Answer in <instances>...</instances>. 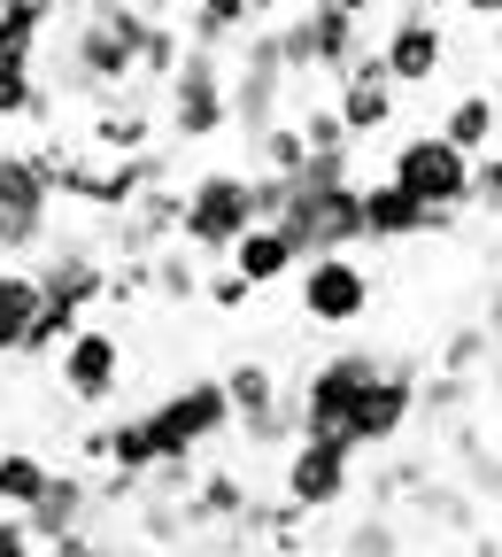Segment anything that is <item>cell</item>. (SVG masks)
Returning <instances> with one entry per match:
<instances>
[{"mask_svg": "<svg viewBox=\"0 0 502 557\" xmlns=\"http://www.w3.org/2000/svg\"><path fill=\"white\" fill-rule=\"evenodd\" d=\"M54 101H62V94L39 78L32 62H0V124H47Z\"/></svg>", "mask_w": 502, "mask_h": 557, "instance_id": "26", "label": "cell"}, {"mask_svg": "<svg viewBox=\"0 0 502 557\" xmlns=\"http://www.w3.org/2000/svg\"><path fill=\"white\" fill-rule=\"evenodd\" d=\"M310 163V139H302V124L286 116V124H271L255 148H248V171H271V178H294Z\"/></svg>", "mask_w": 502, "mask_h": 557, "instance_id": "32", "label": "cell"}, {"mask_svg": "<svg viewBox=\"0 0 502 557\" xmlns=\"http://www.w3.org/2000/svg\"><path fill=\"white\" fill-rule=\"evenodd\" d=\"M372 47H379V62H387L394 94H417V86L449 78V62H456L449 24H441V16H425V9H410V0H394V9H387V32H379Z\"/></svg>", "mask_w": 502, "mask_h": 557, "instance_id": "11", "label": "cell"}, {"mask_svg": "<svg viewBox=\"0 0 502 557\" xmlns=\"http://www.w3.org/2000/svg\"><path fill=\"white\" fill-rule=\"evenodd\" d=\"M387 178L402 194H417L425 209H449V218L472 209V156H456L441 132H402L387 148Z\"/></svg>", "mask_w": 502, "mask_h": 557, "instance_id": "10", "label": "cell"}, {"mask_svg": "<svg viewBox=\"0 0 502 557\" xmlns=\"http://www.w3.org/2000/svg\"><path fill=\"white\" fill-rule=\"evenodd\" d=\"M278 233L310 256H355L364 248V178H340V186H310L294 178L286 186V209H278Z\"/></svg>", "mask_w": 502, "mask_h": 557, "instance_id": "3", "label": "cell"}, {"mask_svg": "<svg viewBox=\"0 0 502 557\" xmlns=\"http://www.w3.org/2000/svg\"><path fill=\"white\" fill-rule=\"evenodd\" d=\"M225 94H233V132L248 139V148H255L271 124H286V101H294V70H286L278 24H263V32L240 39V54L225 62Z\"/></svg>", "mask_w": 502, "mask_h": 557, "instance_id": "2", "label": "cell"}, {"mask_svg": "<svg viewBox=\"0 0 502 557\" xmlns=\"http://www.w3.org/2000/svg\"><path fill=\"white\" fill-rule=\"evenodd\" d=\"M0 9H9V0H0Z\"/></svg>", "mask_w": 502, "mask_h": 557, "instance_id": "46", "label": "cell"}, {"mask_svg": "<svg viewBox=\"0 0 502 557\" xmlns=\"http://www.w3.org/2000/svg\"><path fill=\"white\" fill-rule=\"evenodd\" d=\"M148 295H163V302H201V256L193 248H155L148 256Z\"/></svg>", "mask_w": 502, "mask_h": 557, "instance_id": "29", "label": "cell"}, {"mask_svg": "<svg viewBox=\"0 0 502 557\" xmlns=\"http://www.w3.org/2000/svg\"><path fill=\"white\" fill-rule=\"evenodd\" d=\"M32 278H39V295L54 310H78V318L109 302V256H101V240H47L32 256Z\"/></svg>", "mask_w": 502, "mask_h": 557, "instance_id": "14", "label": "cell"}, {"mask_svg": "<svg viewBox=\"0 0 502 557\" xmlns=\"http://www.w3.org/2000/svg\"><path fill=\"white\" fill-rule=\"evenodd\" d=\"M54 178H47V163H39V148H0V218L16 225V248H24V263L54 240Z\"/></svg>", "mask_w": 502, "mask_h": 557, "instance_id": "12", "label": "cell"}, {"mask_svg": "<svg viewBox=\"0 0 502 557\" xmlns=\"http://www.w3.org/2000/svg\"><path fill=\"white\" fill-rule=\"evenodd\" d=\"M163 132L178 139V148H201V139L233 132V94H225V54L209 47H186L178 78L163 86Z\"/></svg>", "mask_w": 502, "mask_h": 557, "instance_id": "6", "label": "cell"}, {"mask_svg": "<svg viewBox=\"0 0 502 557\" xmlns=\"http://www.w3.org/2000/svg\"><path fill=\"white\" fill-rule=\"evenodd\" d=\"M78 310H54V302H39V318H32V333H24V348H16V364H54L70 341H78Z\"/></svg>", "mask_w": 502, "mask_h": 557, "instance_id": "31", "label": "cell"}, {"mask_svg": "<svg viewBox=\"0 0 502 557\" xmlns=\"http://www.w3.org/2000/svg\"><path fill=\"white\" fill-rule=\"evenodd\" d=\"M47 557H124V549H116L109 534H93V527H78V534H62V542H54Z\"/></svg>", "mask_w": 502, "mask_h": 557, "instance_id": "40", "label": "cell"}, {"mask_svg": "<svg viewBox=\"0 0 502 557\" xmlns=\"http://www.w3.org/2000/svg\"><path fill=\"white\" fill-rule=\"evenodd\" d=\"M487 357V325H464L456 341H449V357H441V372H464L472 380V364Z\"/></svg>", "mask_w": 502, "mask_h": 557, "instance_id": "39", "label": "cell"}, {"mask_svg": "<svg viewBox=\"0 0 502 557\" xmlns=\"http://www.w3.org/2000/svg\"><path fill=\"white\" fill-rule=\"evenodd\" d=\"M93 511H101V504H93V480H86V472H54V480L39 487V504L24 511V527H32L39 549H54L62 534L93 527Z\"/></svg>", "mask_w": 502, "mask_h": 557, "instance_id": "20", "label": "cell"}, {"mask_svg": "<svg viewBox=\"0 0 502 557\" xmlns=\"http://www.w3.org/2000/svg\"><path fill=\"white\" fill-rule=\"evenodd\" d=\"M225 271H240V278H248V295H263V287H286V278L302 271V248L286 240L278 225H248L240 248L225 256Z\"/></svg>", "mask_w": 502, "mask_h": 557, "instance_id": "21", "label": "cell"}, {"mask_svg": "<svg viewBox=\"0 0 502 557\" xmlns=\"http://www.w3.org/2000/svg\"><path fill=\"white\" fill-rule=\"evenodd\" d=\"M464 403H472V380H464V372H441V380L417 387V410H425V418H456Z\"/></svg>", "mask_w": 502, "mask_h": 557, "instance_id": "35", "label": "cell"}, {"mask_svg": "<svg viewBox=\"0 0 502 557\" xmlns=\"http://www.w3.org/2000/svg\"><path fill=\"white\" fill-rule=\"evenodd\" d=\"M148 426H155L163 465H171V457H201L209 442H225V434H233L225 380H217V372H193V380H178L163 403H148Z\"/></svg>", "mask_w": 502, "mask_h": 557, "instance_id": "7", "label": "cell"}, {"mask_svg": "<svg viewBox=\"0 0 502 557\" xmlns=\"http://www.w3.org/2000/svg\"><path fill=\"white\" fill-rule=\"evenodd\" d=\"M379 372H387V364L372 357V348H332V357H317L310 380L294 387V403H302V442H340L348 410L364 403V387H372ZM340 449H348V442H340Z\"/></svg>", "mask_w": 502, "mask_h": 557, "instance_id": "8", "label": "cell"}, {"mask_svg": "<svg viewBox=\"0 0 502 557\" xmlns=\"http://www.w3.org/2000/svg\"><path fill=\"white\" fill-rule=\"evenodd\" d=\"M348 557H402V527L394 519H355L348 527Z\"/></svg>", "mask_w": 502, "mask_h": 557, "instance_id": "36", "label": "cell"}, {"mask_svg": "<svg viewBox=\"0 0 502 557\" xmlns=\"http://www.w3.org/2000/svg\"><path fill=\"white\" fill-rule=\"evenodd\" d=\"M332 116L348 124L355 148H372V139H387V124H402V94H394V78H387L379 47H372L364 62H348V78L332 86Z\"/></svg>", "mask_w": 502, "mask_h": 557, "instance_id": "16", "label": "cell"}, {"mask_svg": "<svg viewBox=\"0 0 502 557\" xmlns=\"http://www.w3.org/2000/svg\"><path fill=\"white\" fill-rule=\"evenodd\" d=\"M286 116L302 124V139H310V156H348V148H355V139H348V124L332 116V101H310V109H286Z\"/></svg>", "mask_w": 502, "mask_h": 557, "instance_id": "33", "label": "cell"}, {"mask_svg": "<svg viewBox=\"0 0 502 557\" xmlns=\"http://www.w3.org/2000/svg\"><path fill=\"white\" fill-rule=\"evenodd\" d=\"M248 511H255V496H248L240 472H201L193 496H186V519L193 527H248Z\"/></svg>", "mask_w": 502, "mask_h": 557, "instance_id": "23", "label": "cell"}, {"mask_svg": "<svg viewBox=\"0 0 502 557\" xmlns=\"http://www.w3.org/2000/svg\"><path fill=\"white\" fill-rule=\"evenodd\" d=\"M178 62H186V32H178V16H155L148 24V39H139V78L131 86H171L178 78Z\"/></svg>", "mask_w": 502, "mask_h": 557, "instance_id": "28", "label": "cell"}, {"mask_svg": "<svg viewBox=\"0 0 502 557\" xmlns=\"http://www.w3.org/2000/svg\"><path fill=\"white\" fill-rule=\"evenodd\" d=\"M278 47H286V70H294V86L302 78H348V62H364L372 54V24H355L340 16L332 0H302L294 16H278Z\"/></svg>", "mask_w": 502, "mask_h": 557, "instance_id": "4", "label": "cell"}, {"mask_svg": "<svg viewBox=\"0 0 502 557\" xmlns=\"http://www.w3.org/2000/svg\"><path fill=\"white\" fill-rule=\"evenodd\" d=\"M62 62H54V94L70 101H109L139 78V39H148V16L131 9V0H78V16L62 32Z\"/></svg>", "mask_w": 502, "mask_h": 557, "instance_id": "1", "label": "cell"}, {"mask_svg": "<svg viewBox=\"0 0 502 557\" xmlns=\"http://www.w3.org/2000/svg\"><path fill=\"white\" fill-rule=\"evenodd\" d=\"M372 302H379V278H372L364 256H310V263L294 271V310H302L310 325H325V333L364 325Z\"/></svg>", "mask_w": 502, "mask_h": 557, "instance_id": "9", "label": "cell"}, {"mask_svg": "<svg viewBox=\"0 0 502 557\" xmlns=\"http://www.w3.org/2000/svg\"><path fill=\"white\" fill-rule=\"evenodd\" d=\"M217 380H225V403H233V426H240V418H263V410L286 395V387H278V372H271L263 357H240V364H225Z\"/></svg>", "mask_w": 502, "mask_h": 557, "instance_id": "27", "label": "cell"}, {"mask_svg": "<svg viewBox=\"0 0 502 557\" xmlns=\"http://www.w3.org/2000/svg\"><path fill=\"white\" fill-rule=\"evenodd\" d=\"M348 496H355V449H340V442H294L286 449L278 504H294L302 519H317V511H332Z\"/></svg>", "mask_w": 502, "mask_h": 557, "instance_id": "15", "label": "cell"}, {"mask_svg": "<svg viewBox=\"0 0 502 557\" xmlns=\"http://www.w3.org/2000/svg\"><path fill=\"white\" fill-rule=\"evenodd\" d=\"M332 9L355 16V24H379V16H387V0H332Z\"/></svg>", "mask_w": 502, "mask_h": 557, "instance_id": "42", "label": "cell"}, {"mask_svg": "<svg viewBox=\"0 0 502 557\" xmlns=\"http://www.w3.org/2000/svg\"><path fill=\"white\" fill-rule=\"evenodd\" d=\"M39 278H32V263H0V357H16L24 348V333H32V318H39Z\"/></svg>", "mask_w": 502, "mask_h": 557, "instance_id": "25", "label": "cell"}, {"mask_svg": "<svg viewBox=\"0 0 502 557\" xmlns=\"http://www.w3.org/2000/svg\"><path fill=\"white\" fill-rule=\"evenodd\" d=\"M464 16H479V24H494V32H502V0H464Z\"/></svg>", "mask_w": 502, "mask_h": 557, "instance_id": "43", "label": "cell"}, {"mask_svg": "<svg viewBox=\"0 0 502 557\" xmlns=\"http://www.w3.org/2000/svg\"><path fill=\"white\" fill-rule=\"evenodd\" d=\"M0 263H24V248H16V225L0 218Z\"/></svg>", "mask_w": 502, "mask_h": 557, "instance_id": "45", "label": "cell"}, {"mask_svg": "<svg viewBox=\"0 0 502 557\" xmlns=\"http://www.w3.org/2000/svg\"><path fill=\"white\" fill-rule=\"evenodd\" d=\"M456 218L449 209H425L417 194H402L394 178H372L364 186V240L372 248H410V240H434V233H449Z\"/></svg>", "mask_w": 502, "mask_h": 557, "instance_id": "19", "label": "cell"}, {"mask_svg": "<svg viewBox=\"0 0 502 557\" xmlns=\"http://www.w3.org/2000/svg\"><path fill=\"white\" fill-rule=\"evenodd\" d=\"M201 302H209V310H248V278H240V271H209V278H201Z\"/></svg>", "mask_w": 502, "mask_h": 557, "instance_id": "38", "label": "cell"}, {"mask_svg": "<svg viewBox=\"0 0 502 557\" xmlns=\"http://www.w3.org/2000/svg\"><path fill=\"white\" fill-rule=\"evenodd\" d=\"M410 418H417V372H410V364H387V372L364 387V403L348 410L340 442H348L355 457H379V449H394V442L410 434Z\"/></svg>", "mask_w": 502, "mask_h": 557, "instance_id": "13", "label": "cell"}, {"mask_svg": "<svg viewBox=\"0 0 502 557\" xmlns=\"http://www.w3.org/2000/svg\"><path fill=\"white\" fill-rule=\"evenodd\" d=\"M155 132H163V116H155L148 86H124V94L93 101V116L78 124L86 156H148V148H155Z\"/></svg>", "mask_w": 502, "mask_h": 557, "instance_id": "18", "label": "cell"}, {"mask_svg": "<svg viewBox=\"0 0 502 557\" xmlns=\"http://www.w3.org/2000/svg\"><path fill=\"white\" fill-rule=\"evenodd\" d=\"M248 225H255L248 171H193V178L178 186V248H193V256H233Z\"/></svg>", "mask_w": 502, "mask_h": 557, "instance_id": "5", "label": "cell"}, {"mask_svg": "<svg viewBox=\"0 0 502 557\" xmlns=\"http://www.w3.org/2000/svg\"><path fill=\"white\" fill-rule=\"evenodd\" d=\"M47 480H54V465L39 449H0V511H32Z\"/></svg>", "mask_w": 502, "mask_h": 557, "instance_id": "30", "label": "cell"}, {"mask_svg": "<svg viewBox=\"0 0 502 557\" xmlns=\"http://www.w3.org/2000/svg\"><path fill=\"white\" fill-rule=\"evenodd\" d=\"M472 209H487V218H502V148H487L472 163Z\"/></svg>", "mask_w": 502, "mask_h": 557, "instance_id": "37", "label": "cell"}, {"mask_svg": "<svg viewBox=\"0 0 502 557\" xmlns=\"http://www.w3.org/2000/svg\"><path fill=\"white\" fill-rule=\"evenodd\" d=\"M101 434H109V465H116V472H131L139 487L155 480L163 449H155V426H148V410H124V418H101Z\"/></svg>", "mask_w": 502, "mask_h": 557, "instance_id": "24", "label": "cell"}, {"mask_svg": "<svg viewBox=\"0 0 502 557\" xmlns=\"http://www.w3.org/2000/svg\"><path fill=\"white\" fill-rule=\"evenodd\" d=\"M131 9H139V16H148V24H155V16H178V9H186V0H131Z\"/></svg>", "mask_w": 502, "mask_h": 557, "instance_id": "44", "label": "cell"}, {"mask_svg": "<svg viewBox=\"0 0 502 557\" xmlns=\"http://www.w3.org/2000/svg\"><path fill=\"white\" fill-rule=\"evenodd\" d=\"M186 527H193V519H186V504H171V496H139V534H148V542H163V549H171Z\"/></svg>", "mask_w": 502, "mask_h": 557, "instance_id": "34", "label": "cell"}, {"mask_svg": "<svg viewBox=\"0 0 502 557\" xmlns=\"http://www.w3.org/2000/svg\"><path fill=\"white\" fill-rule=\"evenodd\" d=\"M54 372H62V395H70V403L109 410V403L124 395V341H116L109 325H78V341L54 357Z\"/></svg>", "mask_w": 502, "mask_h": 557, "instance_id": "17", "label": "cell"}, {"mask_svg": "<svg viewBox=\"0 0 502 557\" xmlns=\"http://www.w3.org/2000/svg\"><path fill=\"white\" fill-rule=\"evenodd\" d=\"M441 139H449V148L456 156H487V148H502V124H494V94L487 86H472V94H456L449 109H441Z\"/></svg>", "mask_w": 502, "mask_h": 557, "instance_id": "22", "label": "cell"}, {"mask_svg": "<svg viewBox=\"0 0 502 557\" xmlns=\"http://www.w3.org/2000/svg\"><path fill=\"white\" fill-rule=\"evenodd\" d=\"M0 557H39V542H32V527H24V511H0Z\"/></svg>", "mask_w": 502, "mask_h": 557, "instance_id": "41", "label": "cell"}]
</instances>
